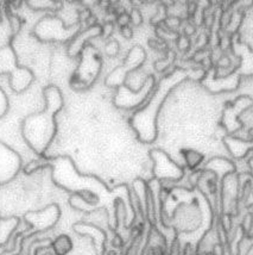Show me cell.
Listing matches in <instances>:
<instances>
[{
    "label": "cell",
    "instance_id": "5",
    "mask_svg": "<svg viewBox=\"0 0 253 255\" xmlns=\"http://www.w3.org/2000/svg\"><path fill=\"white\" fill-rule=\"evenodd\" d=\"M71 29L64 28L63 23L56 17H46L41 19L36 24L34 34L37 38L44 42L51 41H68V38H73L76 35V31H70Z\"/></svg>",
    "mask_w": 253,
    "mask_h": 255
},
{
    "label": "cell",
    "instance_id": "1",
    "mask_svg": "<svg viewBox=\"0 0 253 255\" xmlns=\"http://www.w3.org/2000/svg\"><path fill=\"white\" fill-rule=\"evenodd\" d=\"M46 108L43 111L26 116L20 124L22 135L35 153L43 155L50 146L57 130L56 115L63 108V98L56 86H47L43 90Z\"/></svg>",
    "mask_w": 253,
    "mask_h": 255
},
{
    "label": "cell",
    "instance_id": "23",
    "mask_svg": "<svg viewBox=\"0 0 253 255\" xmlns=\"http://www.w3.org/2000/svg\"><path fill=\"white\" fill-rule=\"evenodd\" d=\"M195 32V26L192 24V23H188L186 26H184V35H186L187 37L188 36H192L193 34Z\"/></svg>",
    "mask_w": 253,
    "mask_h": 255
},
{
    "label": "cell",
    "instance_id": "25",
    "mask_svg": "<svg viewBox=\"0 0 253 255\" xmlns=\"http://www.w3.org/2000/svg\"><path fill=\"white\" fill-rule=\"evenodd\" d=\"M249 165H250V167H251V170H253V155L251 156V159L249 160Z\"/></svg>",
    "mask_w": 253,
    "mask_h": 255
},
{
    "label": "cell",
    "instance_id": "16",
    "mask_svg": "<svg viewBox=\"0 0 253 255\" xmlns=\"http://www.w3.org/2000/svg\"><path fill=\"white\" fill-rule=\"evenodd\" d=\"M119 50H120V44H119L117 40H112L106 43L105 53L109 58H115L119 54Z\"/></svg>",
    "mask_w": 253,
    "mask_h": 255
},
{
    "label": "cell",
    "instance_id": "2",
    "mask_svg": "<svg viewBox=\"0 0 253 255\" xmlns=\"http://www.w3.org/2000/svg\"><path fill=\"white\" fill-rule=\"evenodd\" d=\"M170 76H164L159 82L154 94L150 98L145 106L136 112L131 120V124L135 128L137 134L143 142H152L156 138V112L158 111L159 105L163 103L166 94L172 88V85H168Z\"/></svg>",
    "mask_w": 253,
    "mask_h": 255
},
{
    "label": "cell",
    "instance_id": "6",
    "mask_svg": "<svg viewBox=\"0 0 253 255\" xmlns=\"http://www.w3.org/2000/svg\"><path fill=\"white\" fill-rule=\"evenodd\" d=\"M22 167V159L7 144L0 142V185L7 184L17 177Z\"/></svg>",
    "mask_w": 253,
    "mask_h": 255
},
{
    "label": "cell",
    "instance_id": "24",
    "mask_svg": "<svg viewBox=\"0 0 253 255\" xmlns=\"http://www.w3.org/2000/svg\"><path fill=\"white\" fill-rule=\"evenodd\" d=\"M91 16H92V13H91V11H89V10L81 11V13H80V19H81V20H87Z\"/></svg>",
    "mask_w": 253,
    "mask_h": 255
},
{
    "label": "cell",
    "instance_id": "8",
    "mask_svg": "<svg viewBox=\"0 0 253 255\" xmlns=\"http://www.w3.org/2000/svg\"><path fill=\"white\" fill-rule=\"evenodd\" d=\"M102 34V26L97 24L94 26H88L85 30L77 32V34L70 40L69 46H68V55L70 58H75L82 52L85 44L92 38H95Z\"/></svg>",
    "mask_w": 253,
    "mask_h": 255
},
{
    "label": "cell",
    "instance_id": "22",
    "mask_svg": "<svg viewBox=\"0 0 253 255\" xmlns=\"http://www.w3.org/2000/svg\"><path fill=\"white\" fill-rule=\"evenodd\" d=\"M120 32L121 35H123V37L125 40H131V38L133 37V30L131 26H123V28H120Z\"/></svg>",
    "mask_w": 253,
    "mask_h": 255
},
{
    "label": "cell",
    "instance_id": "14",
    "mask_svg": "<svg viewBox=\"0 0 253 255\" xmlns=\"http://www.w3.org/2000/svg\"><path fill=\"white\" fill-rule=\"evenodd\" d=\"M176 58L175 54L172 52H169V56L165 59H160L157 62H154V69L158 70V72H163V70H165L166 68H169L171 66L172 61H174V59Z\"/></svg>",
    "mask_w": 253,
    "mask_h": 255
},
{
    "label": "cell",
    "instance_id": "7",
    "mask_svg": "<svg viewBox=\"0 0 253 255\" xmlns=\"http://www.w3.org/2000/svg\"><path fill=\"white\" fill-rule=\"evenodd\" d=\"M59 217V207L55 204L47 206L41 211H31L25 213L24 219L30 225L31 229L37 231L49 230L53 225L57 223Z\"/></svg>",
    "mask_w": 253,
    "mask_h": 255
},
{
    "label": "cell",
    "instance_id": "9",
    "mask_svg": "<svg viewBox=\"0 0 253 255\" xmlns=\"http://www.w3.org/2000/svg\"><path fill=\"white\" fill-rule=\"evenodd\" d=\"M225 143L232 155L237 159L244 158L253 150V141L240 140V138L233 137V136L225 137Z\"/></svg>",
    "mask_w": 253,
    "mask_h": 255
},
{
    "label": "cell",
    "instance_id": "20",
    "mask_svg": "<svg viewBox=\"0 0 253 255\" xmlns=\"http://www.w3.org/2000/svg\"><path fill=\"white\" fill-rule=\"evenodd\" d=\"M113 31H114V24H113V23L107 22V23H105V25L102 26V34H101V36H102L103 38L111 37Z\"/></svg>",
    "mask_w": 253,
    "mask_h": 255
},
{
    "label": "cell",
    "instance_id": "3",
    "mask_svg": "<svg viewBox=\"0 0 253 255\" xmlns=\"http://www.w3.org/2000/svg\"><path fill=\"white\" fill-rule=\"evenodd\" d=\"M7 74L8 84L14 93H23L31 86L35 74L28 67L19 66L17 53L12 43L0 48V75Z\"/></svg>",
    "mask_w": 253,
    "mask_h": 255
},
{
    "label": "cell",
    "instance_id": "18",
    "mask_svg": "<svg viewBox=\"0 0 253 255\" xmlns=\"http://www.w3.org/2000/svg\"><path fill=\"white\" fill-rule=\"evenodd\" d=\"M189 46H190V41H189V38L186 36V35H181V36H178V38H177V48L178 49L184 52V50H188Z\"/></svg>",
    "mask_w": 253,
    "mask_h": 255
},
{
    "label": "cell",
    "instance_id": "15",
    "mask_svg": "<svg viewBox=\"0 0 253 255\" xmlns=\"http://www.w3.org/2000/svg\"><path fill=\"white\" fill-rule=\"evenodd\" d=\"M10 110V100L6 96L5 91L0 86V118H2Z\"/></svg>",
    "mask_w": 253,
    "mask_h": 255
},
{
    "label": "cell",
    "instance_id": "19",
    "mask_svg": "<svg viewBox=\"0 0 253 255\" xmlns=\"http://www.w3.org/2000/svg\"><path fill=\"white\" fill-rule=\"evenodd\" d=\"M117 23L119 24V26H120V28H123V26H127L131 23V20H130V14L127 13V12H121L120 14H118L117 16Z\"/></svg>",
    "mask_w": 253,
    "mask_h": 255
},
{
    "label": "cell",
    "instance_id": "17",
    "mask_svg": "<svg viewBox=\"0 0 253 255\" xmlns=\"http://www.w3.org/2000/svg\"><path fill=\"white\" fill-rule=\"evenodd\" d=\"M130 14V20L133 25H141L143 23V16L142 12L138 10V8H133L132 11L129 13Z\"/></svg>",
    "mask_w": 253,
    "mask_h": 255
},
{
    "label": "cell",
    "instance_id": "11",
    "mask_svg": "<svg viewBox=\"0 0 253 255\" xmlns=\"http://www.w3.org/2000/svg\"><path fill=\"white\" fill-rule=\"evenodd\" d=\"M51 248L55 255H67L73 249V241L69 236L62 234L51 242Z\"/></svg>",
    "mask_w": 253,
    "mask_h": 255
},
{
    "label": "cell",
    "instance_id": "10",
    "mask_svg": "<svg viewBox=\"0 0 253 255\" xmlns=\"http://www.w3.org/2000/svg\"><path fill=\"white\" fill-rule=\"evenodd\" d=\"M19 223L20 219L14 217V216L7 218H0V247L8 242Z\"/></svg>",
    "mask_w": 253,
    "mask_h": 255
},
{
    "label": "cell",
    "instance_id": "13",
    "mask_svg": "<svg viewBox=\"0 0 253 255\" xmlns=\"http://www.w3.org/2000/svg\"><path fill=\"white\" fill-rule=\"evenodd\" d=\"M28 6L32 10H55L57 4L53 1H28Z\"/></svg>",
    "mask_w": 253,
    "mask_h": 255
},
{
    "label": "cell",
    "instance_id": "4",
    "mask_svg": "<svg viewBox=\"0 0 253 255\" xmlns=\"http://www.w3.org/2000/svg\"><path fill=\"white\" fill-rule=\"evenodd\" d=\"M145 61V52L142 47L136 46L130 50L125 59L123 66L117 67L111 74H108L105 80V84L109 87H120L125 84L126 78L131 73L136 72Z\"/></svg>",
    "mask_w": 253,
    "mask_h": 255
},
{
    "label": "cell",
    "instance_id": "21",
    "mask_svg": "<svg viewBox=\"0 0 253 255\" xmlns=\"http://www.w3.org/2000/svg\"><path fill=\"white\" fill-rule=\"evenodd\" d=\"M41 167H42V166H41L40 162L32 161V162H30L29 165L25 166V168H24V172H25V174H32L34 172L40 170Z\"/></svg>",
    "mask_w": 253,
    "mask_h": 255
},
{
    "label": "cell",
    "instance_id": "12",
    "mask_svg": "<svg viewBox=\"0 0 253 255\" xmlns=\"http://www.w3.org/2000/svg\"><path fill=\"white\" fill-rule=\"evenodd\" d=\"M182 154H183V158H184V161H186L187 167H189L190 170L193 171H195L204 160L203 154L194 149H184L182 150Z\"/></svg>",
    "mask_w": 253,
    "mask_h": 255
}]
</instances>
